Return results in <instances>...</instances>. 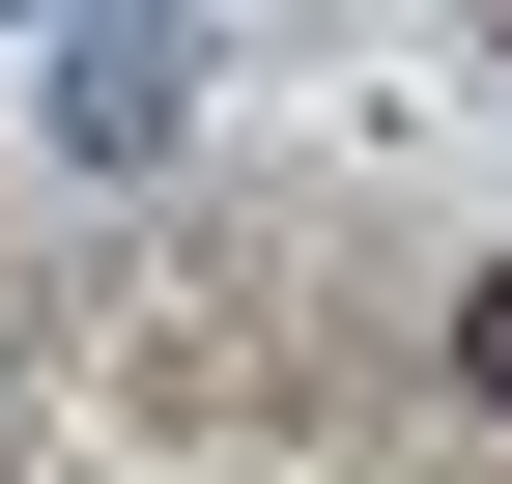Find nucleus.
Listing matches in <instances>:
<instances>
[{
	"label": "nucleus",
	"instance_id": "1",
	"mask_svg": "<svg viewBox=\"0 0 512 484\" xmlns=\"http://www.w3.org/2000/svg\"><path fill=\"white\" fill-rule=\"evenodd\" d=\"M57 114H86V171H143V143H171V57H143V29H86V57H57Z\"/></svg>",
	"mask_w": 512,
	"mask_h": 484
},
{
	"label": "nucleus",
	"instance_id": "2",
	"mask_svg": "<svg viewBox=\"0 0 512 484\" xmlns=\"http://www.w3.org/2000/svg\"><path fill=\"white\" fill-rule=\"evenodd\" d=\"M456 399H484V428H512V257L456 285Z\"/></svg>",
	"mask_w": 512,
	"mask_h": 484
}]
</instances>
